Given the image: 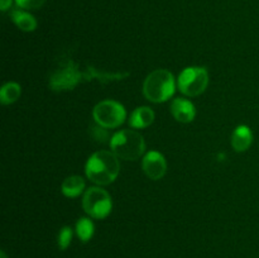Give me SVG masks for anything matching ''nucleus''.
Returning a JSON list of instances; mask_svg holds the SVG:
<instances>
[{"label":"nucleus","mask_w":259,"mask_h":258,"mask_svg":"<svg viewBox=\"0 0 259 258\" xmlns=\"http://www.w3.org/2000/svg\"><path fill=\"white\" fill-rule=\"evenodd\" d=\"M128 75V72H104L91 66L82 67L78 63L73 62L72 60H65L61 62L60 67H57L51 73L48 85L51 90L61 93V91L73 90L80 82L93 80H98L100 82H113V81L123 80Z\"/></svg>","instance_id":"obj_1"},{"label":"nucleus","mask_w":259,"mask_h":258,"mask_svg":"<svg viewBox=\"0 0 259 258\" xmlns=\"http://www.w3.org/2000/svg\"><path fill=\"white\" fill-rule=\"evenodd\" d=\"M120 161L113 151H98L89 157L85 164L88 179L99 186L110 185L118 179Z\"/></svg>","instance_id":"obj_2"},{"label":"nucleus","mask_w":259,"mask_h":258,"mask_svg":"<svg viewBox=\"0 0 259 258\" xmlns=\"http://www.w3.org/2000/svg\"><path fill=\"white\" fill-rule=\"evenodd\" d=\"M143 95L151 103H164L176 91V80L171 71L158 68L149 73L143 82Z\"/></svg>","instance_id":"obj_3"},{"label":"nucleus","mask_w":259,"mask_h":258,"mask_svg":"<svg viewBox=\"0 0 259 258\" xmlns=\"http://www.w3.org/2000/svg\"><path fill=\"white\" fill-rule=\"evenodd\" d=\"M110 148L118 156L119 159L124 161H137L146 152V142L141 133L132 129L119 131L111 137Z\"/></svg>","instance_id":"obj_4"},{"label":"nucleus","mask_w":259,"mask_h":258,"mask_svg":"<svg viewBox=\"0 0 259 258\" xmlns=\"http://www.w3.org/2000/svg\"><path fill=\"white\" fill-rule=\"evenodd\" d=\"M82 209L93 219H105L113 209V200L103 187L93 186L83 192Z\"/></svg>","instance_id":"obj_5"},{"label":"nucleus","mask_w":259,"mask_h":258,"mask_svg":"<svg viewBox=\"0 0 259 258\" xmlns=\"http://www.w3.org/2000/svg\"><path fill=\"white\" fill-rule=\"evenodd\" d=\"M209 85V72L205 67L192 66L186 67L177 78V88L185 96L194 98L206 90Z\"/></svg>","instance_id":"obj_6"},{"label":"nucleus","mask_w":259,"mask_h":258,"mask_svg":"<svg viewBox=\"0 0 259 258\" xmlns=\"http://www.w3.org/2000/svg\"><path fill=\"white\" fill-rule=\"evenodd\" d=\"M93 118L98 125L106 129L120 126L126 119V110L124 105L115 100H103L93 109Z\"/></svg>","instance_id":"obj_7"},{"label":"nucleus","mask_w":259,"mask_h":258,"mask_svg":"<svg viewBox=\"0 0 259 258\" xmlns=\"http://www.w3.org/2000/svg\"><path fill=\"white\" fill-rule=\"evenodd\" d=\"M142 169L148 179L158 181L167 172L166 158L158 151H149L142 159Z\"/></svg>","instance_id":"obj_8"},{"label":"nucleus","mask_w":259,"mask_h":258,"mask_svg":"<svg viewBox=\"0 0 259 258\" xmlns=\"http://www.w3.org/2000/svg\"><path fill=\"white\" fill-rule=\"evenodd\" d=\"M171 114L180 123H191L196 116V108L187 99L177 98L171 103Z\"/></svg>","instance_id":"obj_9"},{"label":"nucleus","mask_w":259,"mask_h":258,"mask_svg":"<svg viewBox=\"0 0 259 258\" xmlns=\"http://www.w3.org/2000/svg\"><path fill=\"white\" fill-rule=\"evenodd\" d=\"M253 143V133L248 125H238L232 134V147L237 152H245Z\"/></svg>","instance_id":"obj_10"},{"label":"nucleus","mask_w":259,"mask_h":258,"mask_svg":"<svg viewBox=\"0 0 259 258\" xmlns=\"http://www.w3.org/2000/svg\"><path fill=\"white\" fill-rule=\"evenodd\" d=\"M154 121V111L149 106H138L129 118V125L134 129L148 128Z\"/></svg>","instance_id":"obj_11"},{"label":"nucleus","mask_w":259,"mask_h":258,"mask_svg":"<svg viewBox=\"0 0 259 258\" xmlns=\"http://www.w3.org/2000/svg\"><path fill=\"white\" fill-rule=\"evenodd\" d=\"M61 191L66 197L80 196L85 191V180L77 175L66 177L61 185Z\"/></svg>","instance_id":"obj_12"},{"label":"nucleus","mask_w":259,"mask_h":258,"mask_svg":"<svg viewBox=\"0 0 259 258\" xmlns=\"http://www.w3.org/2000/svg\"><path fill=\"white\" fill-rule=\"evenodd\" d=\"M13 23L23 32H33L37 28V20L32 14L22 9H14L10 13Z\"/></svg>","instance_id":"obj_13"},{"label":"nucleus","mask_w":259,"mask_h":258,"mask_svg":"<svg viewBox=\"0 0 259 258\" xmlns=\"http://www.w3.org/2000/svg\"><path fill=\"white\" fill-rule=\"evenodd\" d=\"M22 95V88L18 82H7L0 89V103L3 105H10L15 103Z\"/></svg>","instance_id":"obj_14"},{"label":"nucleus","mask_w":259,"mask_h":258,"mask_svg":"<svg viewBox=\"0 0 259 258\" xmlns=\"http://www.w3.org/2000/svg\"><path fill=\"white\" fill-rule=\"evenodd\" d=\"M95 233V225L90 218H80L76 223V234L82 243H88Z\"/></svg>","instance_id":"obj_15"},{"label":"nucleus","mask_w":259,"mask_h":258,"mask_svg":"<svg viewBox=\"0 0 259 258\" xmlns=\"http://www.w3.org/2000/svg\"><path fill=\"white\" fill-rule=\"evenodd\" d=\"M72 229L70 227H63L61 228L60 232L57 235V245L60 248V250H66L71 244V240H72Z\"/></svg>","instance_id":"obj_16"},{"label":"nucleus","mask_w":259,"mask_h":258,"mask_svg":"<svg viewBox=\"0 0 259 258\" xmlns=\"http://www.w3.org/2000/svg\"><path fill=\"white\" fill-rule=\"evenodd\" d=\"M47 0H15L20 9H38L43 7Z\"/></svg>","instance_id":"obj_17"},{"label":"nucleus","mask_w":259,"mask_h":258,"mask_svg":"<svg viewBox=\"0 0 259 258\" xmlns=\"http://www.w3.org/2000/svg\"><path fill=\"white\" fill-rule=\"evenodd\" d=\"M91 134L95 139L100 142H105V139H108V132H106V128H103V126L98 125L95 128H93L91 131Z\"/></svg>","instance_id":"obj_18"},{"label":"nucleus","mask_w":259,"mask_h":258,"mask_svg":"<svg viewBox=\"0 0 259 258\" xmlns=\"http://www.w3.org/2000/svg\"><path fill=\"white\" fill-rule=\"evenodd\" d=\"M10 5H12V0H0V8H2L3 12H7Z\"/></svg>","instance_id":"obj_19"},{"label":"nucleus","mask_w":259,"mask_h":258,"mask_svg":"<svg viewBox=\"0 0 259 258\" xmlns=\"http://www.w3.org/2000/svg\"><path fill=\"white\" fill-rule=\"evenodd\" d=\"M0 258H8V255L5 254L4 250H2V252H0Z\"/></svg>","instance_id":"obj_20"}]
</instances>
